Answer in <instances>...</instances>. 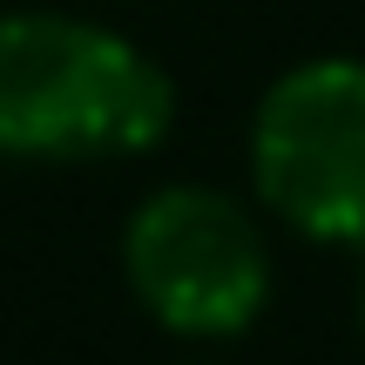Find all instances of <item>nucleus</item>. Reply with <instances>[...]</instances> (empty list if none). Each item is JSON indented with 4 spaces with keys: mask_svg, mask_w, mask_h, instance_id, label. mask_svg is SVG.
<instances>
[{
    "mask_svg": "<svg viewBox=\"0 0 365 365\" xmlns=\"http://www.w3.org/2000/svg\"><path fill=\"white\" fill-rule=\"evenodd\" d=\"M359 331H365V271H359Z\"/></svg>",
    "mask_w": 365,
    "mask_h": 365,
    "instance_id": "nucleus-4",
    "label": "nucleus"
},
{
    "mask_svg": "<svg viewBox=\"0 0 365 365\" xmlns=\"http://www.w3.org/2000/svg\"><path fill=\"white\" fill-rule=\"evenodd\" d=\"M122 277L163 331L196 345L237 339L271 304L264 223L210 182H163L122 223Z\"/></svg>",
    "mask_w": 365,
    "mask_h": 365,
    "instance_id": "nucleus-2",
    "label": "nucleus"
},
{
    "mask_svg": "<svg viewBox=\"0 0 365 365\" xmlns=\"http://www.w3.org/2000/svg\"><path fill=\"white\" fill-rule=\"evenodd\" d=\"M176 129V81L102 21L61 7L0 14V156L115 163Z\"/></svg>",
    "mask_w": 365,
    "mask_h": 365,
    "instance_id": "nucleus-1",
    "label": "nucleus"
},
{
    "mask_svg": "<svg viewBox=\"0 0 365 365\" xmlns=\"http://www.w3.org/2000/svg\"><path fill=\"white\" fill-rule=\"evenodd\" d=\"M250 190L277 223L331 250H365V61L312 54L257 95Z\"/></svg>",
    "mask_w": 365,
    "mask_h": 365,
    "instance_id": "nucleus-3",
    "label": "nucleus"
}]
</instances>
